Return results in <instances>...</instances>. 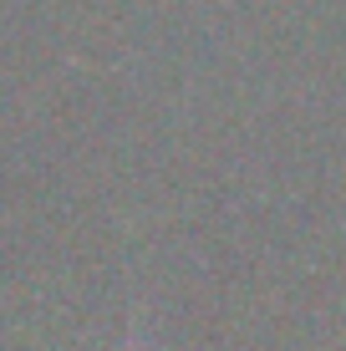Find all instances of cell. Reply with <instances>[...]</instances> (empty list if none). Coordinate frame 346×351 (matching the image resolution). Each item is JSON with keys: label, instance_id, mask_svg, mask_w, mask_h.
<instances>
[{"label": "cell", "instance_id": "6da1fadb", "mask_svg": "<svg viewBox=\"0 0 346 351\" xmlns=\"http://www.w3.org/2000/svg\"><path fill=\"white\" fill-rule=\"evenodd\" d=\"M123 351H148V341H143V331H138V321H133V331H127V341H123Z\"/></svg>", "mask_w": 346, "mask_h": 351}]
</instances>
